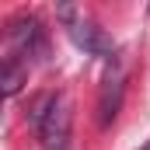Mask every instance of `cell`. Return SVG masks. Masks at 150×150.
Here are the masks:
<instances>
[{"mask_svg":"<svg viewBox=\"0 0 150 150\" xmlns=\"http://www.w3.org/2000/svg\"><path fill=\"white\" fill-rule=\"evenodd\" d=\"M56 101H59V94H52V91H42V94H35V98H32V105H28V112H25V119H28V126H35V129H42Z\"/></svg>","mask_w":150,"mask_h":150,"instance_id":"obj_6","label":"cell"},{"mask_svg":"<svg viewBox=\"0 0 150 150\" xmlns=\"http://www.w3.org/2000/svg\"><path fill=\"white\" fill-rule=\"evenodd\" d=\"M7 38H11V45H14L18 52H25V56H42V52H45L42 28H38V21L32 14H18V18L7 25Z\"/></svg>","mask_w":150,"mask_h":150,"instance_id":"obj_2","label":"cell"},{"mask_svg":"<svg viewBox=\"0 0 150 150\" xmlns=\"http://www.w3.org/2000/svg\"><path fill=\"white\" fill-rule=\"evenodd\" d=\"M59 14H63V21H67V32H70V38H74V42L84 49V52H94V56H105V52H112V38H108V35H101V28H98L94 21L74 18V7H63Z\"/></svg>","mask_w":150,"mask_h":150,"instance_id":"obj_1","label":"cell"},{"mask_svg":"<svg viewBox=\"0 0 150 150\" xmlns=\"http://www.w3.org/2000/svg\"><path fill=\"white\" fill-rule=\"evenodd\" d=\"M38 133H42V147L45 150H67V140H70V101L63 94L52 105V112H49L45 126Z\"/></svg>","mask_w":150,"mask_h":150,"instance_id":"obj_3","label":"cell"},{"mask_svg":"<svg viewBox=\"0 0 150 150\" xmlns=\"http://www.w3.org/2000/svg\"><path fill=\"white\" fill-rule=\"evenodd\" d=\"M140 150H150V140H147V143H143V147H140Z\"/></svg>","mask_w":150,"mask_h":150,"instance_id":"obj_7","label":"cell"},{"mask_svg":"<svg viewBox=\"0 0 150 150\" xmlns=\"http://www.w3.org/2000/svg\"><path fill=\"white\" fill-rule=\"evenodd\" d=\"M25 77H28V67H25V63H21L18 56H7V59H4V74H0V84H4V94H7V98H14V94L21 91Z\"/></svg>","mask_w":150,"mask_h":150,"instance_id":"obj_5","label":"cell"},{"mask_svg":"<svg viewBox=\"0 0 150 150\" xmlns=\"http://www.w3.org/2000/svg\"><path fill=\"white\" fill-rule=\"evenodd\" d=\"M119 105H122V74L115 70L112 77H105L101 84V94H98V126L108 129L119 115Z\"/></svg>","mask_w":150,"mask_h":150,"instance_id":"obj_4","label":"cell"}]
</instances>
